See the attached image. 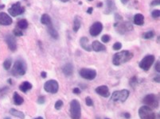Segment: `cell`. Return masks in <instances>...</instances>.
<instances>
[{
	"mask_svg": "<svg viewBox=\"0 0 160 119\" xmlns=\"http://www.w3.org/2000/svg\"><path fill=\"white\" fill-rule=\"evenodd\" d=\"M133 56H134L133 52H131L129 50L118 52L116 53H115L112 56V64L115 66H120L123 64L130 61Z\"/></svg>",
	"mask_w": 160,
	"mask_h": 119,
	"instance_id": "obj_1",
	"label": "cell"
},
{
	"mask_svg": "<svg viewBox=\"0 0 160 119\" xmlns=\"http://www.w3.org/2000/svg\"><path fill=\"white\" fill-rule=\"evenodd\" d=\"M26 69H27V66L26 62L22 59H19L14 62L11 70V74L15 77L23 76L26 73Z\"/></svg>",
	"mask_w": 160,
	"mask_h": 119,
	"instance_id": "obj_2",
	"label": "cell"
},
{
	"mask_svg": "<svg viewBox=\"0 0 160 119\" xmlns=\"http://www.w3.org/2000/svg\"><path fill=\"white\" fill-rule=\"evenodd\" d=\"M69 115L72 119H81V106L77 99H72L69 103Z\"/></svg>",
	"mask_w": 160,
	"mask_h": 119,
	"instance_id": "obj_3",
	"label": "cell"
},
{
	"mask_svg": "<svg viewBox=\"0 0 160 119\" xmlns=\"http://www.w3.org/2000/svg\"><path fill=\"white\" fill-rule=\"evenodd\" d=\"M130 95V91L127 89H123L120 90H116L111 95V99L115 103L120 102V103H125L128 97Z\"/></svg>",
	"mask_w": 160,
	"mask_h": 119,
	"instance_id": "obj_4",
	"label": "cell"
},
{
	"mask_svg": "<svg viewBox=\"0 0 160 119\" xmlns=\"http://www.w3.org/2000/svg\"><path fill=\"white\" fill-rule=\"evenodd\" d=\"M143 103L145 104V106H149L150 108L156 109L159 106V97L155 94H149L144 97Z\"/></svg>",
	"mask_w": 160,
	"mask_h": 119,
	"instance_id": "obj_5",
	"label": "cell"
},
{
	"mask_svg": "<svg viewBox=\"0 0 160 119\" xmlns=\"http://www.w3.org/2000/svg\"><path fill=\"white\" fill-rule=\"evenodd\" d=\"M138 114L140 119H156V115L152 109L145 105L139 109Z\"/></svg>",
	"mask_w": 160,
	"mask_h": 119,
	"instance_id": "obj_6",
	"label": "cell"
},
{
	"mask_svg": "<svg viewBox=\"0 0 160 119\" xmlns=\"http://www.w3.org/2000/svg\"><path fill=\"white\" fill-rule=\"evenodd\" d=\"M116 30L118 33L121 35H124V33L128 31H131L133 29V26L131 22H116L113 25Z\"/></svg>",
	"mask_w": 160,
	"mask_h": 119,
	"instance_id": "obj_7",
	"label": "cell"
},
{
	"mask_svg": "<svg viewBox=\"0 0 160 119\" xmlns=\"http://www.w3.org/2000/svg\"><path fill=\"white\" fill-rule=\"evenodd\" d=\"M155 56L153 55H147L146 56H144L141 61L139 63V67L143 69L144 71H148L151 68V66L155 62Z\"/></svg>",
	"mask_w": 160,
	"mask_h": 119,
	"instance_id": "obj_8",
	"label": "cell"
},
{
	"mask_svg": "<svg viewBox=\"0 0 160 119\" xmlns=\"http://www.w3.org/2000/svg\"><path fill=\"white\" fill-rule=\"evenodd\" d=\"M43 87L45 91H46L47 93L56 94L57 93L59 90V84L55 80H49L44 84Z\"/></svg>",
	"mask_w": 160,
	"mask_h": 119,
	"instance_id": "obj_9",
	"label": "cell"
},
{
	"mask_svg": "<svg viewBox=\"0 0 160 119\" xmlns=\"http://www.w3.org/2000/svg\"><path fill=\"white\" fill-rule=\"evenodd\" d=\"M80 76L87 80H93L96 77L97 72L95 69L92 68H81L79 71Z\"/></svg>",
	"mask_w": 160,
	"mask_h": 119,
	"instance_id": "obj_10",
	"label": "cell"
},
{
	"mask_svg": "<svg viewBox=\"0 0 160 119\" xmlns=\"http://www.w3.org/2000/svg\"><path fill=\"white\" fill-rule=\"evenodd\" d=\"M25 12V7L22 6L20 2H17L14 3L11 7L8 9V13L12 17L19 16Z\"/></svg>",
	"mask_w": 160,
	"mask_h": 119,
	"instance_id": "obj_11",
	"label": "cell"
},
{
	"mask_svg": "<svg viewBox=\"0 0 160 119\" xmlns=\"http://www.w3.org/2000/svg\"><path fill=\"white\" fill-rule=\"evenodd\" d=\"M103 31V24L101 22H96L89 28V33L92 37H97Z\"/></svg>",
	"mask_w": 160,
	"mask_h": 119,
	"instance_id": "obj_12",
	"label": "cell"
},
{
	"mask_svg": "<svg viewBox=\"0 0 160 119\" xmlns=\"http://www.w3.org/2000/svg\"><path fill=\"white\" fill-rule=\"evenodd\" d=\"M5 41L10 51L15 52L17 50V41L12 34H8L5 37Z\"/></svg>",
	"mask_w": 160,
	"mask_h": 119,
	"instance_id": "obj_13",
	"label": "cell"
},
{
	"mask_svg": "<svg viewBox=\"0 0 160 119\" xmlns=\"http://www.w3.org/2000/svg\"><path fill=\"white\" fill-rule=\"evenodd\" d=\"M13 22L12 18L5 12H0V25L1 26H10Z\"/></svg>",
	"mask_w": 160,
	"mask_h": 119,
	"instance_id": "obj_14",
	"label": "cell"
},
{
	"mask_svg": "<svg viewBox=\"0 0 160 119\" xmlns=\"http://www.w3.org/2000/svg\"><path fill=\"white\" fill-rule=\"evenodd\" d=\"M96 93L98 94L99 95L104 97V98H108L110 96V92H109V89H108V86L106 85H101L99 86L96 89H95Z\"/></svg>",
	"mask_w": 160,
	"mask_h": 119,
	"instance_id": "obj_15",
	"label": "cell"
},
{
	"mask_svg": "<svg viewBox=\"0 0 160 119\" xmlns=\"http://www.w3.org/2000/svg\"><path fill=\"white\" fill-rule=\"evenodd\" d=\"M73 71H74V68L71 63H67L62 68V72L66 77H70L71 75H72Z\"/></svg>",
	"mask_w": 160,
	"mask_h": 119,
	"instance_id": "obj_16",
	"label": "cell"
},
{
	"mask_svg": "<svg viewBox=\"0 0 160 119\" xmlns=\"http://www.w3.org/2000/svg\"><path fill=\"white\" fill-rule=\"evenodd\" d=\"M92 50L96 52H104L106 50V47L105 45H103L101 42L98 41H94L92 43Z\"/></svg>",
	"mask_w": 160,
	"mask_h": 119,
	"instance_id": "obj_17",
	"label": "cell"
},
{
	"mask_svg": "<svg viewBox=\"0 0 160 119\" xmlns=\"http://www.w3.org/2000/svg\"><path fill=\"white\" fill-rule=\"evenodd\" d=\"M80 45L84 50L87 52L92 51V47L89 45V40L87 37H82L80 39Z\"/></svg>",
	"mask_w": 160,
	"mask_h": 119,
	"instance_id": "obj_18",
	"label": "cell"
},
{
	"mask_svg": "<svg viewBox=\"0 0 160 119\" xmlns=\"http://www.w3.org/2000/svg\"><path fill=\"white\" fill-rule=\"evenodd\" d=\"M106 10H105L104 13L106 14H111L113 10H115L116 9V4H115V2L113 0H106Z\"/></svg>",
	"mask_w": 160,
	"mask_h": 119,
	"instance_id": "obj_19",
	"label": "cell"
},
{
	"mask_svg": "<svg viewBox=\"0 0 160 119\" xmlns=\"http://www.w3.org/2000/svg\"><path fill=\"white\" fill-rule=\"evenodd\" d=\"M133 23L136 26H143L144 24V16L142 14H136L133 18Z\"/></svg>",
	"mask_w": 160,
	"mask_h": 119,
	"instance_id": "obj_20",
	"label": "cell"
},
{
	"mask_svg": "<svg viewBox=\"0 0 160 119\" xmlns=\"http://www.w3.org/2000/svg\"><path fill=\"white\" fill-rule=\"evenodd\" d=\"M47 32L49 34V36L53 38L54 40H57L59 38V34L58 32L56 30V29L53 27V25H50V26H47Z\"/></svg>",
	"mask_w": 160,
	"mask_h": 119,
	"instance_id": "obj_21",
	"label": "cell"
},
{
	"mask_svg": "<svg viewBox=\"0 0 160 119\" xmlns=\"http://www.w3.org/2000/svg\"><path fill=\"white\" fill-rule=\"evenodd\" d=\"M32 84H30L28 81H25L19 85V90L21 91H23V93H26L27 91H29V90L32 89Z\"/></svg>",
	"mask_w": 160,
	"mask_h": 119,
	"instance_id": "obj_22",
	"label": "cell"
},
{
	"mask_svg": "<svg viewBox=\"0 0 160 119\" xmlns=\"http://www.w3.org/2000/svg\"><path fill=\"white\" fill-rule=\"evenodd\" d=\"M41 23H42V25H44V26H46L53 25L51 18H50L49 14H43L42 15V17H41Z\"/></svg>",
	"mask_w": 160,
	"mask_h": 119,
	"instance_id": "obj_23",
	"label": "cell"
},
{
	"mask_svg": "<svg viewBox=\"0 0 160 119\" xmlns=\"http://www.w3.org/2000/svg\"><path fill=\"white\" fill-rule=\"evenodd\" d=\"M13 101L14 103L16 106H21V105L23 104V103H24V99L19 94L15 91V92L14 93L13 95Z\"/></svg>",
	"mask_w": 160,
	"mask_h": 119,
	"instance_id": "obj_24",
	"label": "cell"
},
{
	"mask_svg": "<svg viewBox=\"0 0 160 119\" xmlns=\"http://www.w3.org/2000/svg\"><path fill=\"white\" fill-rule=\"evenodd\" d=\"M10 114L14 117H15V118H18L20 119H25V114L22 111H20V110H18V109H14V108H12V109H10V111H9Z\"/></svg>",
	"mask_w": 160,
	"mask_h": 119,
	"instance_id": "obj_25",
	"label": "cell"
},
{
	"mask_svg": "<svg viewBox=\"0 0 160 119\" xmlns=\"http://www.w3.org/2000/svg\"><path fill=\"white\" fill-rule=\"evenodd\" d=\"M81 26V18L79 16L74 17V20H73V31L77 33L78 31L80 28Z\"/></svg>",
	"mask_w": 160,
	"mask_h": 119,
	"instance_id": "obj_26",
	"label": "cell"
},
{
	"mask_svg": "<svg viewBox=\"0 0 160 119\" xmlns=\"http://www.w3.org/2000/svg\"><path fill=\"white\" fill-rule=\"evenodd\" d=\"M28 26H29V23L27 22L26 19H21L19 20L18 23H17V26L18 28L20 29H26L28 28Z\"/></svg>",
	"mask_w": 160,
	"mask_h": 119,
	"instance_id": "obj_27",
	"label": "cell"
},
{
	"mask_svg": "<svg viewBox=\"0 0 160 119\" xmlns=\"http://www.w3.org/2000/svg\"><path fill=\"white\" fill-rule=\"evenodd\" d=\"M11 65H12V60L10 58H7L5 60V61L3 62V68L5 70H10L11 68Z\"/></svg>",
	"mask_w": 160,
	"mask_h": 119,
	"instance_id": "obj_28",
	"label": "cell"
},
{
	"mask_svg": "<svg viewBox=\"0 0 160 119\" xmlns=\"http://www.w3.org/2000/svg\"><path fill=\"white\" fill-rule=\"evenodd\" d=\"M139 84V80L136 76H133V77L131 78L130 80V82H129V84L132 88H135V87L137 86L138 84Z\"/></svg>",
	"mask_w": 160,
	"mask_h": 119,
	"instance_id": "obj_29",
	"label": "cell"
},
{
	"mask_svg": "<svg viewBox=\"0 0 160 119\" xmlns=\"http://www.w3.org/2000/svg\"><path fill=\"white\" fill-rule=\"evenodd\" d=\"M155 37V32L153 30H150V31H147V32L144 33L143 34V38L146 39V40H149V39L153 38Z\"/></svg>",
	"mask_w": 160,
	"mask_h": 119,
	"instance_id": "obj_30",
	"label": "cell"
},
{
	"mask_svg": "<svg viewBox=\"0 0 160 119\" xmlns=\"http://www.w3.org/2000/svg\"><path fill=\"white\" fill-rule=\"evenodd\" d=\"M63 105H64L63 101H62V100H57L55 103V104H54V108H55L57 110H60V109L62 108Z\"/></svg>",
	"mask_w": 160,
	"mask_h": 119,
	"instance_id": "obj_31",
	"label": "cell"
},
{
	"mask_svg": "<svg viewBox=\"0 0 160 119\" xmlns=\"http://www.w3.org/2000/svg\"><path fill=\"white\" fill-rule=\"evenodd\" d=\"M13 33L14 35L16 36V37H22V36H23V32L22 31V29H18V28H15V29H14Z\"/></svg>",
	"mask_w": 160,
	"mask_h": 119,
	"instance_id": "obj_32",
	"label": "cell"
},
{
	"mask_svg": "<svg viewBox=\"0 0 160 119\" xmlns=\"http://www.w3.org/2000/svg\"><path fill=\"white\" fill-rule=\"evenodd\" d=\"M111 41V37L108 34H105L101 37V41L103 43H108Z\"/></svg>",
	"mask_w": 160,
	"mask_h": 119,
	"instance_id": "obj_33",
	"label": "cell"
},
{
	"mask_svg": "<svg viewBox=\"0 0 160 119\" xmlns=\"http://www.w3.org/2000/svg\"><path fill=\"white\" fill-rule=\"evenodd\" d=\"M151 16L154 18H158L160 16V10H155L151 12Z\"/></svg>",
	"mask_w": 160,
	"mask_h": 119,
	"instance_id": "obj_34",
	"label": "cell"
},
{
	"mask_svg": "<svg viewBox=\"0 0 160 119\" xmlns=\"http://www.w3.org/2000/svg\"><path fill=\"white\" fill-rule=\"evenodd\" d=\"M46 102V97L43 96V95H41L38 98V100H37V103H38L39 105H42Z\"/></svg>",
	"mask_w": 160,
	"mask_h": 119,
	"instance_id": "obj_35",
	"label": "cell"
},
{
	"mask_svg": "<svg viewBox=\"0 0 160 119\" xmlns=\"http://www.w3.org/2000/svg\"><path fill=\"white\" fill-rule=\"evenodd\" d=\"M85 103L88 106H93V101L90 97H86L85 98Z\"/></svg>",
	"mask_w": 160,
	"mask_h": 119,
	"instance_id": "obj_36",
	"label": "cell"
},
{
	"mask_svg": "<svg viewBox=\"0 0 160 119\" xmlns=\"http://www.w3.org/2000/svg\"><path fill=\"white\" fill-rule=\"evenodd\" d=\"M122 48V44H121L120 42H116L113 46H112V48L116 50V51H118V50H120V48Z\"/></svg>",
	"mask_w": 160,
	"mask_h": 119,
	"instance_id": "obj_37",
	"label": "cell"
},
{
	"mask_svg": "<svg viewBox=\"0 0 160 119\" xmlns=\"http://www.w3.org/2000/svg\"><path fill=\"white\" fill-rule=\"evenodd\" d=\"M8 90H9V87H4L3 88H2V89L0 90V95H1V96H4V95L8 92Z\"/></svg>",
	"mask_w": 160,
	"mask_h": 119,
	"instance_id": "obj_38",
	"label": "cell"
},
{
	"mask_svg": "<svg viewBox=\"0 0 160 119\" xmlns=\"http://www.w3.org/2000/svg\"><path fill=\"white\" fill-rule=\"evenodd\" d=\"M123 20V17L120 16L119 14H115V21H116V22H120Z\"/></svg>",
	"mask_w": 160,
	"mask_h": 119,
	"instance_id": "obj_39",
	"label": "cell"
},
{
	"mask_svg": "<svg viewBox=\"0 0 160 119\" xmlns=\"http://www.w3.org/2000/svg\"><path fill=\"white\" fill-rule=\"evenodd\" d=\"M160 4V0H153L151 3H150V6L151 7H155V6H159Z\"/></svg>",
	"mask_w": 160,
	"mask_h": 119,
	"instance_id": "obj_40",
	"label": "cell"
},
{
	"mask_svg": "<svg viewBox=\"0 0 160 119\" xmlns=\"http://www.w3.org/2000/svg\"><path fill=\"white\" fill-rule=\"evenodd\" d=\"M72 93L75 94V95H80V94L81 93V90L79 87H75L72 90Z\"/></svg>",
	"mask_w": 160,
	"mask_h": 119,
	"instance_id": "obj_41",
	"label": "cell"
},
{
	"mask_svg": "<svg viewBox=\"0 0 160 119\" xmlns=\"http://www.w3.org/2000/svg\"><path fill=\"white\" fill-rule=\"evenodd\" d=\"M155 71H156L157 72H159V73L160 72V61H158L156 62V64H155Z\"/></svg>",
	"mask_w": 160,
	"mask_h": 119,
	"instance_id": "obj_42",
	"label": "cell"
},
{
	"mask_svg": "<svg viewBox=\"0 0 160 119\" xmlns=\"http://www.w3.org/2000/svg\"><path fill=\"white\" fill-rule=\"evenodd\" d=\"M123 116L124 117V118H126V119H130L131 118V114H129V113H127V112H125L123 114Z\"/></svg>",
	"mask_w": 160,
	"mask_h": 119,
	"instance_id": "obj_43",
	"label": "cell"
},
{
	"mask_svg": "<svg viewBox=\"0 0 160 119\" xmlns=\"http://www.w3.org/2000/svg\"><path fill=\"white\" fill-rule=\"evenodd\" d=\"M41 77L43 79H46L47 77V72L46 71H42L41 72Z\"/></svg>",
	"mask_w": 160,
	"mask_h": 119,
	"instance_id": "obj_44",
	"label": "cell"
},
{
	"mask_svg": "<svg viewBox=\"0 0 160 119\" xmlns=\"http://www.w3.org/2000/svg\"><path fill=\"white\" fill-rule=\"evenodd\" d=\"M160 76H159V75H157V76H155V77L154 78L153 80H154V81H155V82H156V83H158V84H159L160 83Z\"/></svg>",
	"mask_w": 160,
	"mask_h": 119,
	"instance_id": "obj_45",
	"label": "cell"
},
{
	"mask_svg": "<svg viewBox=\"0 0 160 119\" xmlns=\"http://www.w3.org/2000/svg\"><path fill=\"white\" fill-rule=\"evenodd\" d=\"M92 11H93V8H92V7H88L86 12H87V14H92Z\"/></svg>",
	"mask_w": 160,
	"mask_h": 119,
	"instance_id": "obj_46",
	"label": "cell"
},
{
	"mask_svg": "<svg viewBox=\"0 0 160 119\" xmlns=\"http://www.w3.org/2000/svg\"><path fill=\"white\" fill-rule=\"evenodd\" d=\"M120 1H121V3L124 4V5H126V4L128 3V1H129V0H120Z\"/></svg>",
	"mask_w": 160,
	"mask_h": 119,
	"instance_id": "obj_47",
	"label": "cell"
},
{
	"mask_svg": "<svg viewBox=\"0 0 160 119\" xmlns=\"http://www.w3.org/2000/svg\"><path fill=\"white\" fill-rule=\"evenodd\" d=\"M102 6H103V3H101V2H100V3L97 4V7H101Z\"/></svg>",
	"mask_w": 160,
	"mask_h": 119,
	"instance_id": "obj_48",
	"label": "cell"
},
{
	"mask_svg": "<svg viewBox=\"0 0 160 119\" xmlns=\"http://www.w3.org/2000/svg\"><path fill=\"white\" fill-rule=\"evenodd\" d=\"M62 3H67V2H69V0H60Z\"/></svg>",
	"mask_w": 160,
	"mask_h": 119,
	"instance_id": "obj_49",
	"label": "cell"
},
{
	"mask_svg": "<svg viewBox=\"0 0 160 119\" xmlns=\"http://www.w3.org/2000/svg\"><path fill=\"white\" fill-rule=\"evenodd\" d=\"M34 119H44V118H43L42 117L39 116V117H38V118H34Z\"/></svg>",
	"mask_w": 160,
	"mask_h": 119,
	"instance_id": "obj_50",
	"label": "cell"
},
{
	"mask_svg": "<svg viewBox=\"0 0 160 119\" xmlns=\"http://www.w3.org/2000/svg\"><path fill=\"white\" fill-rule=\"evenodd\" d=\"M4 119H11L10 118V117H5V118H4Z\"/></svg>",
	"mask_w": 160,
	"mask_h": 119,
	"instance_id": "obj_51",
	"label": "cell"
},
{
	"mask_svg": "<svg viewBox=\"0 0 160 119\" xmlns=\"http://www.w3.org/2000/svg\"><path fill=\"white\" fill-rule=\"evenodd\" d=\"M88 1H89V2H92L93 0H88Z\"/></svg>",
	"mask_w": 160,
	"mask_h": 119,
	"instance_id": "obj_52",
	"label": "cell"
},
{
	"mask_svg": "<svg viewBox=\"0 0 160 119\" xmlns=\"http://www.w3.org/2000/svg\"><path fill=\"white\" fill-rule=\"evenodd\" d=\"M105 119H109V118H105Z\"/></svg>",
	"mask_w": 160,
	"mask_h": 119,
	"instance_id": "obj_53",
	"label": "cell"
},
{
	"mask_svg": "<svg viewBox=\"0 0 160 119\" xmlns=\"http://www.w3.org/2000/svg\"><path fill=\"white\" fill-rule=\"evenodd\" d=\"M96 119H100V118H96Z\"/></svg>",
	"mask_w": 160,
	"mask_h": 119,
	"instance_id": "obj_54",
	"label": "cell"
}]
</instances>
